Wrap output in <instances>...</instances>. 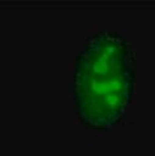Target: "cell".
Returning a JSON list of instances; mask_svg holds the SVG:
<instances>
[{"label": "cell", "mask_w": 155, "mask_h": 156, "mask_svg": "<svg viewBox=\"0 0 155 156\" xmlns=\"http://www.w3.org/2000/svg\"><path fill=\"white\" fill-rule=\"evenodd\" d=\"M137 62L128 39L117 31L91 35L74 58L72 99L80 122L107 131L124 117L133 100Z\"/></svg>", "instance_id": "1"}]
</instances>
